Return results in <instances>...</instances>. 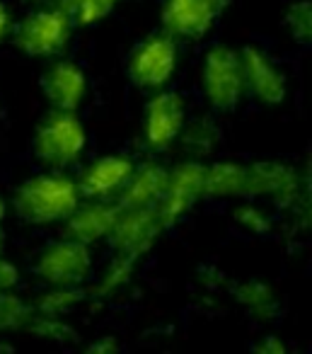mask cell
Wrapping results in <instances>:
<instances>
[{
	"label": "cell",
	"mask_w": 312,
	"mask_h": 354,
	"mask_svg": "<svg viewBox=\"0 0 312 354\" xmlns=\"http://www.w3.org/2000/svg\"><path fill=\"white\" fill-rule=\"evenodd\" d=\"M80 286H49V291L41 294V299L35 304L37 315H51V318H66L75 306L83 301Z\"/></svg>",
	"instance_id": "obj_20"
},
{
	"label": "cell",
	"mask_w": 312,
	"mask_h": 354,
	"mask_svg": "<svg viewBox=\"0 0 312 354\" xmlns=\"http://www.w3.org/2000/svg\"><path fill=\"white\" fill-rule=\"evenodd\" d=\"M119 0H56V6L78 27H90L102 22L117 8Z\"/></svg>",
	"instance_id": "obj_21"
},
{
	"label": "cell",
	"mask_w": 312,
	"mask_h": 354,
	"mask_svg": "<svg viewBox=\"0 0 312 354\" xmlns=\"http://www.w3.org/2000/svg\"><path fill=\"white\" fill-rule=\"evenodd\" d=\"M312 10L310 3L300 0V3H293L291 10L286 12V27L291 30L293 39H298L300 44H310L312 37Z\"/></svg>",
	"instance_id": "obj_24"
},
{
	"label": "cell",
	"mask_w": 312,
	"mask_h": 354,
	"mask_svg": "<svg viewBox=\"0 0 312 354\" xmlns=\"http://www.w3.org/2000/svg\"><path fill=\"white\" fill-rule=\"evenodd\" d=\"M201 93L215 112H233L244 97L240 54L225 44L211 46L201 61Z\"/></svg>",
	"instance_id": "obj_3"
},
{
	"label": "cell",
	"mask_w": 312,
	"mask_h": 354,
	"mask_svg": "<svg viewBox=\"0 0 312 354\" xmlns=\"http://www.w3.org/2000/svg\"><path fill=\"white\" fill-rule=\"evenodd\" d=\"M204 172L206 162L194 160V158L167 170L165 189H162L160 202L155 204V212L160 221L165 223V228L179 221L204 197Z\"/></svg>",
	"instance_id": "obj_8"
},
{
	"label": "cell",
	"mask_w": 312,
	"mask_h": 354,
	"mask_svg": "<svg viewBox=\"0 0 312 354\" xmlns=\"http://www.w3.org/2000/svg\"><path fill=\"white\" fill-rule=\"evenodd\" d=\"M136 257H128V255H119L114 257L112 262L107 265V270L99 274L97 284L92 286V296L97 299H109V296L119 294L124 286L131 281L133 270H136Z\"/></svg>",
	"instance_id": "obj_19"
},
{
	"label": "cell",
	"mask_w": 312,
	"mask_h": 354,
	"mask_svg": "<svg viewBox=\"0 0 312 354\" xmlns=\"http://www.w3.org/2000/svg\"><path fill=\"white\" fill-rule=\"evenodd\" d=\"M167 170L160 162H143L136 165L126 185L121 187L119 197V207L124 209H150L160 202L162 189H165Z\"/></svg>",
	"instance_id": "obj_16"
},
{
	"label": "cell",
	"mask_w": 312,
	"mask_h": 354,
	"mask_svg": "<svg viewBox=\"0 0 312 354\" xmlns=\"http://www.w3.org/2000/svg\"><path fill=\"white\" fill-rule=\"evenodd\" d=\"M179 141L184 146V151L189 153V158L204 160L206 156H211L215 151V146L220 141V131L211 119H194V122L186 119L184 129L179 133Z\"/></svg>",
	"instance_id": "obj_18"
},
{
	"label": "cell",
	"mask_w": 312,
	"mask_h": 354,
	"mask_svg": "<svg viewBox=\"0 0 312 354\" xmlns=\"http://www.w3.org/2000/svg\"><path fill=\"white\" fill-rule=\"evenodd\" d=\"M244 197H271L288 204L298 197V177L293 167L276 160H262L247 165V187Z\"/></svg>",
	"instance_id": "obj_15"
},
{
	"label": "cell",
	"mask_w": 312,
	"mask_h": 354,
	"mask_svg": "<svg viewBox=\"0 0 312 354\" xmlns=\"http://www.w3.org/2000/svg\"><path fill=\"white\" fill-rule=\"evenodd\" d=\"M119 212H121L119 202L114 204L109 199H88V202H80L73 209V214L64 221L66 236L75 238L80 243H88V245L107 241L114 223H117Z\"/></svg>",
	"instance_id": "obj_14"
},
{
	"label": "cell",
	"mask_w": 312,
	"mask_h": 354,
	"mask_svg": "<svg viewBox=\"0 0 312 354\" xmlns=\"http://www.w3.org/2000/svg\"><path fill=\"white\" fill-rule=\"evenodd\" d=\"M88 148V131L78 112L51 109L35 133V156L51 170H64L80 160Z\"/></svg>",
	"instance_id": "obj_2"
},
{
	"label": "cell",
	"mask_w": 312,
	"mask_h": 354,
	"mask_svg": "<svg viewBox=\"0 0 312 354\" xmlns=\"http://www.w3.org/2000/svg\"><path fill=\"white\" fill-rule=\"evenodd\" d=\"M136 162L124 153L99 156L80 172L78 187L83 199H112L121 192L126 180L131 177Z\"/></svg>",
	"instance_id": "obj_12"
},
{
	"label": "cell",
	"mask_w": 312,
	"mask_h": 354,
	"mask_svg": "<svg viewBox=\"0 0 312 354\" xmlns=\"http://www.w3.org/2000/svg\"><path fill=\"white\" fill-rule=\"evenodd\" d=\"M247 187V165L242 162H211L204 172V197L213 199H230L244 197Z\"/></svg>",
	"instance_id": "obj_17"
},
{
	"label": "cell",
	"mask_w": 312,
	"mask_h": 354,
	"mask_svg": "<svg viewBox=\"0 0 312 354\" xmlns=\"http://www.w3.org/2000/svg\"><path fill=\"white\" fill-rule=\"evenodd\" d=\"M244 75V95H252L264 107H278L288 95V80L278 64L259 46H244L237 51Z\"/></svg>",
	"instance_id": "obj_9"
},
{
	"label": "cell",
	"mask_w": 312,
	"mask_h": 354,
	"mask_svg": "<svg viewBox=\"0 0 312 354\" xmlns=\"http://www.w3.org/2000/svg\"><path fill=\"white\" fill-rule=\"evenodd\" d=\"M70 30H73V22L59 6L39 8L17 25L15 46L32 59H51L66 49Z\"/></svg>",
	"instance_id": "obj_6"
},
{
	"label": "cell",
	"mask_w": 312,
	"mask_h": 354,
	"mask_svg": "<svg viewBox=\"0 0 312 354\" xmlns=\"http://www.w3.org/2000/svg\"><path fill=\"white\" fill-rule=\"evenodd\" d=\"M165 231V223L160 221L155 207L150 209H124L119 212L117 223H114L112 233L107 241L119 255L128 257H141L153 248L157 236Z\"/></svg>",
	"instance_id": "obj_10"
},
{
	"label": "cell",
	"mask_w": 312,
	"mask_h": 354,
	"mask_svg": "<svg viewBox=\"0 0 312 354\" xmlns=\"http://www.w3.org/2000/svg\"><path fill=\"white\" fill-rule=\"evenodd\" d=\"M20 284V272L12 262H8L6 257H0V291H12Z\"/></svg>",
	"instance_id": "obj_26"
},
{
	"label": "cell",
	"mask_w": 312,
	"mask_h": 354,
	"mask_svg": "<svg viewBox=\"0 0 312 354\" xmlns=\"http://www.w3.org/2000/svg\"><path fill=\"white\" fill-rule=\"evenodd\" d=\"M186 124V102L175 90H155L143 109V143L148 151L165 153L179 141Z\"/></svg>",
	"instance_id": "obj_7"
},
{
	"label": "cell",
	"mask_w": 312,
	"mask_h": 354,
	"mask_svg": "<svg viewBox=\"0 0 312 354\" xmlns=\"http://www.w3.org/2000/svg\"><path fill=\"white\" fill-rule=\"evenodd\" d=\"M8 30H10V12H8V6L0 0V41L6 39Z\"/></svg>",
	"instance_id": "obj_27"
},
{
	"label": "cell",
	"mask_w": 312,
	"mask_h": 354,
	"mask_svg": "<svg viewBox=\"0 0 312 354\" xmlns=\"http://www.w3.org/2000/svg\"><path fill=\"white\" fill-rule=\"evenodd\" d=\"M92 272V245L75 238H61L39 250L35 274L46 286H83Z\"/></svg>",
	"instance_id": "obj_5"
},
{
	"label": "cell",
	"mask_w": 312,
	"mask_h": 354,
	"mask_svg": "<svg viewBox=\"0 0 312 354\" xmlns=\"http://www.w3.org/2000/svg\"><path fill=\"white\" fill-rule=\"evenodd\" d=\"M228 8V0H165L162 25L172 37L199 39L213 30L215 20Z\"/></svg>",
	"instance_id": "obj_11"
},
{
	"label": "cell",
	"mask_w": 312,
	"mask_h": 354,
	"mask_svg": "<svg viewBox=\"0 0 312 354\" xmlns=\"http://www.w3.org/2000/svg\"><path fill=\"white\" fill-rule=\"evenodd\" d=\"M41 90L51 109L78 112L88 95V75L75 61H54L41 75Z\"/></svg>",
	"instance_id": "obj_13"
},
{
	"label": "cell",
	"mask_w": 312,
	"mask_h": 354,
	"mask_svg": "<svg viewBox=\"0 0 312 354\" xmlns=\"http://www.w3.org/2000/svg\"><path fill=\"white\" fill-rule=\"evenodd\" d=\"M179 66V46H177V37L167 35H150L131 51L128 56V78L136 88L141 90H162L167 88L177 73Z\"/></svg>",
	"instance_id": "obj_4"
},
{
	"label": "cell",
	"mask_w": 312,
	"mask_h": 354,
	"mask_svg": "<svg viewBox=\"0 0 312 354\" xmlns=\"http://www.w3.org/2000/svg\"><path fill=\"white\" fill-rule=\"evenodd\" d=\"M0 250H3V236H0Z\"/></svg>",
	"instance_id": "obj_30"
},
{
	"label": "cell",
	"mask_w": 312,
	"mask_h": 354,
	"mask_svg": "<svg viewBox=\"0 0 312 354\" xmlns=\"http://www.w3.org/2000/svg\"><path fill=\"white\" fill-rule=\"evenodd\" d=\"M6 214H8V204H6V199L0 197V226H3V221H6Z\"/></svg>",
	"instance_id": "obj_29"
},
{
	"label": "cell",
	"mask_w": 312,
	"mask_h": 354,
	"mask_svg": "<svg viewBox=\"0 0 312 354\" xmlns=\"http://www.w3.org/2000/svg\"><path fill=\"white\" fill-rule=\"evenodd\" d=\"M262 347H264V349H273V347H276V349H278V354L283 352V344H281V342H273V339H271V342H269V339H264Z\"/></svg>",
	"instance_id": "obj_28"
},
{
	"label": "cell",
	"mask_w": 312,
	"mask_h": 354,
	"mask_svg": "<svg viewBox=\"0 0 312 354\" xmlns=\"http://www.w3.org/2000/svg\"><path fill=\"white\" fill-rule=\"evenodd\" d=\"M237 301L259 318H273V313H276L273 291L262 281H244L237 289Z\"/></svg>",
	"instance_id": "obj_22"
},
{
	"label": "cell",
	"mask_w": 312,
	"mask_h": 354,
	"mask_svg": "<svg viewBox=\"0 0 312 354\" xmlns=\"http://www.w3.org/2000/svg\"><path fill=\"white\" fill-rule=\"evenodd\" d=\"M32 315H35V308H30L25 301L17 299L10 291H0V333L27 328Z\"/></svg>",
	"instance_id": "obj_23"
},
{
	"label": "cell",
	"mask_w": 312,
	"mask_h": 354,
	"mask_svg": "<svg viewBox=\"0 0 312 354\" xmlns=\"http://www.w3.org/2000/svg\"><path fill=\"white\" fill-rule=\"evenodd\" d=\"M235 221H237L244 231L254 233V236H262V233L271 231V216L254 202L240 204V207L235 209Z\"/></svg>",
	"instance_id": "obj_25"
},
{
	"label": "cell",
	"mask_w": 312,
	"mask_h": 354,
	"mask_svg": "<svg viewBox=\"0 0 312 354\" xmlns=\"http://www.w3.org/2000/svg\"><path fill=\"white\" fill-rule=\"evenodd\" d=\"M83 202L78 180L61 170H46L27 177L12 194L17 216L30 226H54L64 223L73 209Z\"/></svg>",
	"instance_id": "obj_1"
}]
</instances>
